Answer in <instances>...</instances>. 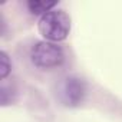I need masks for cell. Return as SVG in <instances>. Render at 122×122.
Listing matches in <instances>:
<instances>
[{
	"label": "cell",
	"instance_id": "cell-1",
	"mask_svg": "<svg viewBox=\"0 0 122 122\" xmlns=\"http://www.w3.org/2000/svg\"><path fill=\"white\" fill-rule=\"evenodd\" d=\"M37 30L47 42H62L71 33V17L65 10L53 9L39 19Z\"/></svg>",
	"mask_w": 122,
	"mask_h": 122
},
{
	"label": "cell",
	"instance_id": "cell-2",
	"mask_svg": "<svg viewBox=\"0 0 122 122\" xmlns=\"http://www.w3.org/2000/svg\"><path fill=\"white\" fill-rule=\"evenodd\" d=\"M30 60L39 69H53L65 62V52L57 43L42 40L32 46Z\"/></svg>",
	"mask_w": 122,
	"mask_h": 122
},
{
	"label": "cell",
	"instance_id": "cell-3",
	"mask_svg": "<svg viewBox=\"0 0 122 122\" xmlns=\"http://www.w3.org/2000/svg\"><path fill=\"white\" fill-rule=\"evenodd\" d=\"M86 93H88L86 82L75 75L65 78L60 82L57 89L59 101L68 108H76L82 105L86 98Z\"/></svg>",
	"mask_w": 122,
	"mask_h": 122
},
{
	"label": "cell",
	"instance_id": "cell-4",
	"mask_svg": "<svg viewBox=\"0 0 122 122\" xmlns=\"http://www.w3.org/2000/svg\"><path fill=\"white\" fill-rule=\"evenodd\" d=\"M29 12L36 16H43L57 6V2H45V0H29L26 3Z\"/></svg>",
	"mask_w": 122,
	"mask_h": 122
},
{
	"label": "cell",
	"instance_id": "cell-5",
	"mask_svg": "<svg viewBox=\"0 0 122 122\" xmlns=\"http://www.w3.org/2000/svg\"><path fill=\"white\" fill-rule=\"evenodd\" d=\"M12 91H15V89L12 86H7L6 81H3L2 89H0V96H2V105L3 106H7L16 101V92H12Z\"/></svg>",
	"mask_w": 122,
	"mask_h": 122
},
{
	"label": "cell",
	"instance_id": "cell-6",
	"mask_svg": "<svg viewBox=\"0 0 122 122\" xmlns=\"http://www.w3.org/2000/svg\"><path fill=\"white\" fill-rule=\"evenodd\" d=\"M0 62H2V71H0L2 72V81H6V78L12 72V62H10L9 55L5 50L0 52Z\"/></svg>",
	"mask_w": 122,
	"mask_h": 122
}]
</instances>
